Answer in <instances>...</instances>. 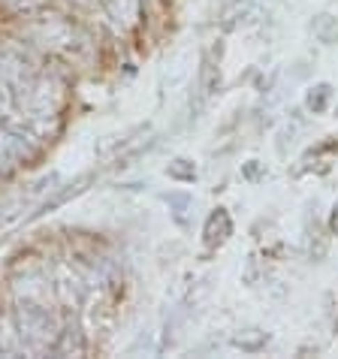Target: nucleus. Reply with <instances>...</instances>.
I'll use <instances>...</instances> for the list:
<instances>
[{
	"label": "nucleus",
	"instance_id": "obj_3",
	"mask_svg": "<svg viewBox=\"0 0 338 359\" xmlns=\"http://www.w3.org/2000/svg\"><path fill=\"white\" fill-rule=\"evenodd\" d=\"M330 97H332V88L330 85H317L312 91V97H308V106H312L314 112H323L326 103H330Z\"/></svg>",
	"mask_w": 338,
	"mask_h": 359
},
{
	"label": "nucleus",
	"instance_id": "obj_1",
	"mask_svg": "<svg viewBox=\"0 0 338 359\" xmlns=\"http://www.w3.org/2000/svg\"><path fill=\"white\" fill-rule=\"evenodd\" d=\"M226 236H230V217H226V211H215L206 224V242L215 245V242H224Z\"/></svg>",
	"mask_w": 338,
	"mask_h": 359
},
{
	"label": "nucleus",
	"instance_id": "obj_2",
	"mask_svg": "<svg viewBox=\"0 0 338 359\" xmlns=\"http://www.w3.org/2000/svg\"><path fill=\"white\" fill-rule=\"evenodd\" d=\"M314 31H317V36H321L323 43L338 40V18H332V15H321V18H317V24H314Z\"/></svg>",
	"mask_w": 338,
	"mask_h": 359
}]
</instances>
